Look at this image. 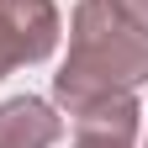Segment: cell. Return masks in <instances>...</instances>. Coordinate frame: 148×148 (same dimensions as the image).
Returning a JSON list of instances; mask_svg holds the SVG:
<instances>
[{"label":"cell","instance_id":"cell-1","mask_svg":"<svg viewBox=\"0 0 148 148\" xmlns=\"http://www.w3.org/2000/svg\"><path fill=\"white\" fill-rule=\"evenodd\" d=\"M148 85V37L127 27L111 0H79L69 21V58L53 74V101L69 116L106 95H132Z\"/></svg>","mask_w":148,"mask_h":148},{"label":"cell","instance_id":"cell-2","mask_svg":"<svg viewBox=\"0 0 148 148\" xmlns=\"http://www.w3.org/2000/svg\"><path fill=\"white\" fill-rule=\"evenodd\" d=\"M138 122H143V106L132 95H106L74 111V148H132Z\"/></svg>","mask_w":148,"mask_h":148},{"label":"cell","instance_id":"cell-3","mask_svg":"<svg viewBox=\"0 0 148 148\" xmlns=\"http://www.w3.org/2000/svg\"><path fill=\"white\" fill-rule=\"evenodd\" d=\"M64 132V116L37 95H16L0 106V148H53Z\"/></svg>","mask_w":148,"mask_h":148},{"label":"cell","instance_id":"cell-4","mask_svg":"<svg viewBox=\"0 0 148 148\" xmlns=\"http://www.w3.org/2000/svg\"><path fill=\"white\" fill-rule=\"evenodd\" d=\"M5 16L16 27V48H21V64H42L53 48H58V5L53 0H5Z\"/></svg>","mask_w":148,"mask_h":148},{"label":"cell","instance_id":"cell-5","mask_svg":"<svg viewBox=\"0 0 148 148\" xmlns=\"http://www.w3.org/2000/svg\"><path fill=\"white\" fill-rule=\"evenodd\" d=\"M21 64V48H16V27H11V16H5V0H0V79Z\"/></svg>","mask_w":148,"mask_h":148},{"label":"cell","instance_id":"cell-6","mask_svg":"<svg viewBox=\"0 0 148 148\" xmlns=\"http://www.w3.org/2000/svg\"><path fill=\"white\" fill-rule=\"evenodd\" d=\"M122 16H127V27H138L143 37H148V0H111Z\"/></svg>","mask_w":148,"mask_h":148},{"label":"cell","instance_id":"cell-7","mask_svg":"<svg viewBox=\"0 0 148 148\" xmlns=\"http://www.w3.org/2000/svg\"><path fill=\"white\" fill-rule=\"evenodd\" d=\"M143 116H148V111H143Z\"/></svg>","mask_w":148,"mask_h":148}]
</instances>
